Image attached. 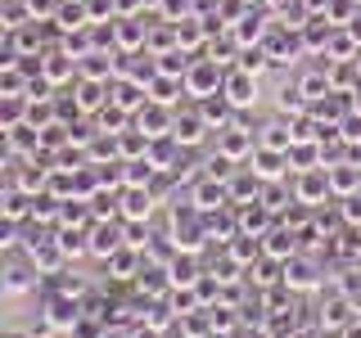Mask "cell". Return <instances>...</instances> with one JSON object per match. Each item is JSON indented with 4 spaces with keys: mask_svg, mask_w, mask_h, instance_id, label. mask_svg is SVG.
I'll return each mask as SVG.
<instances>
[{
    "mask_svg": "<svg viewBox=\"0 0 361 338\" xmlns=\"http://www.w3.org/2000/svg\"><path fill=\"white\" fill-rule=\"evenodd\" d=\"M221 95L231 99V108H235V113L253 108V104H257V77H253V73H244V68H231V73H226Z\"/></svg>",
    "mask_w": 361,
    "mask_h": 338,
    "instance_id": "obj_8",
    "label": "cell"
},
{
    "mask_svg": "<svg viewBox=\"0 0 361 338\" xmlns=\"http://www.w3.org/2000/svg\"><path fill=\"white\" fill-rule=\"evenodd\" d=\"M5 338H32L27 330H5Z\"/></svg>",
    "mask_w": 361,
    "mask_h": 338,
    "instance_id": "obj_31",
    "label": "cell"
},
{
    "mask_svg": "<svg viewBox=\"0 0 361 338\" xmlns=\"http://www.w3.org/2000/svg\"><path fill=\"white\" fill-rule=\"evenodd\" d=\"M262 330H267V338H298V311H293V307L267 311L262 315Z\"/></svg>",
    "mask_w": 361,
    "mask_h": 338,
    "instance_id": "obj_19",
    "label": "cell"
},
{
    "mask_svg": "<svg viewBox=\"0 0 361 338\" xmlns=\"http://www.w3.org/2000/svg\"><path fill=\"white\" fill-rule=\"evenodd\" d=\"M338 338H361V315H357V320H353V325H348V330H343V334H338Z\"/></svg>",
    "mask_w": 361,
    "mask_h": 338,
    "instance_id": "obj_30",
    "label": "cell"
},
{
    "mask_svg": "<svg viewBox=\"0 0 361 338\" xmlns=\"http://www.w3.org/2000/svg\"><path fill=\"white\" fill-rule=\"evenodd\" d=\"M208 131H212V122H208V113H203V108H185V113L176 108V127H172V135L185 144V149L203 144V135H208Z\"/></svg>",
    "mask_w": 361,
    "mask_h": 338,
    "instance_id": "obj_12",
    "label": "cell"
},
{
    "mask_svg": "<svg viewBox=\"0 0 361 338\" xmlns=\"http://www.w3.org/2000/svg\"><path fill=\"white\" fill-rule=\"evenodd\" d=\"M235 59H240V68H244V73H253V77H262V73H267V63H276L262 41H257V45H244V50L235 54Z\"/></svg>",
    "mask_w": 361,
    "mask_h": 338,
    "instance_id": "obj_25",
    "label": "cell"
},
{
    "mask_svg": "<svg viewBox=\"0 0 361 338\" xmlns=\"http://www.w3.org/2000/svg\"><path fill=\"white\" fill-rule=\"evenodd\" d=\"M180 149H185V144L176 140V135H158V140L149 144V163L158 167V172H180Z\"/></svg>",
    "mask_w": 361,
    "mask_h": 338,
    "instance_id": "obj_15",
    "label": "cell"
},
{
    "mask_svg": "<svg viewBox=\"0 0 361 338\" xmlns=\"http://www.w3.org/2000/svg\"><path fill=\"white\" fill-rule=\"evenodd\" d=\"M357 5H361V0H330V9H325V18H330L334 27H348V23L357 18Z\"/></svg>",
    "mask_w": 361,
    "mask_h": 338,
    "instance_id": "obj_27",
    "label": "cell"
},
{
    "mask_svg": "<svg viewBox=\"0 0 361 338\" xmlns=\"http://www.w3.org/2000/svg\"><path fill=\"white\" fill-rule=\"evenodd\" d=\"M99 338H140V330H131V325H109Z\"/></svg>",
    "mask_w": 361,
    "mask_h": 338,
    "instance_id": "obj_29",
    "label": "cell"
},
{
    "mask_svg": "<svg viewBox=\"0 0 361 338\" xmlns=\"http://www.w3.org/2000/svg\"><path fill=\"white\" fill-rule=\"evenodd\" d=\"M262 248H267V257H280V262H289L293 253H302V234H298V225H289V221L271 225V230L262 234Z\"/></svg>",
    "mask_w": 361,
    "mask_h": 338,
    "instance_id": "obj_10",
    "label": "cell"
},
{
    "mask_svg": "<svg viewBox=\"0 0 361 338\" xmlns=\"http://www.w3.org/2000/svg\"><path fill=\"white\" fill-rule=\"evenodd\" d=\"M330 172V185H334V199H348V194H361V167H357V154L343 158V163L325 167Z\"/></svg>",
    "mask_w": 361,
    "mask_h": 338,
    "instance_id": "obj_14",
    "label": "cell"
},
{
    "mask_svg": "<svg viewBox=\"0 0 361 338\" xmlns=\"http://www.w3.org/2000/svg\"><path fill=\"white\" fill-rule=\"evenodd\" d=\"M248 167H253L257 180H289L293 172H285L289 167V154L285 149H271V144H257L253 158H248Z\"/></svg>",
    "mask_w": 361,
    "mask_h": 338,
    "instance_id": "obj_9",
    "label": "cell"
},
{
    "mask_svg": "<svg viewBox=\"0 0 361 338\" xmlns=\"http://www.w3.org/2000/svg\"><path fill=\"white\" fill-rule=\"evenodd\" d=\"M343 208H338V217H343V225H353V230H361V194H348L338 199Z\"/></svg>",
    "mask_w": 361,
    "mask_h": 338,
    "instance_id": "obj_28",
    "label": "cell"
},
{
    "mask_svg": "<svg viewBox=\"0 0 361 338\" xmlns=\"http://www.w3.org/2000/svg\"><path fill=\"white\" fill-rule=\"evenodd\" d=\"M190 63H195V59H190V50H180V45H176V50H163V54H158V73H167V77H185Z\"/></svg>",
    "mask_w": 361,
    "mask_h": 338,
    "instance_id": "obj_26",
    "label": "cell"
},
{
    "mask_svg": "<svg viewBox=\"0 0 361 338\" xmlns=\"http://www.w3.org/2000/svg\"><path fill=\"white\" fill-rule=\"evenodd\" d=\"M99 266L109 270V280H122V284H127V280H135V275H140V266H145V253H140V248H131V244H122L118 253H113L109 262H99Z\"/></svg>",
    "mask_w": 361,
    "mask_h": 338,
    "instance_id": "obj_13",
    "label": "cell"
},
{
    "mask_svg": "<svg viewBox=\"0 0 361 338\" xmlns=\"http://www.w3.org/2000/svg\"><path fill=\"white\" fill-rule=\"evenodd\" d=\"M257 144H271V149H293L298 144V131H293V122H285V118H271L267 127H262V135H257Z\"/></svg>",
    "mask_w": 361,
    "mask_h": 338,
    "instance_id": "obj_18",
    "label": "cell"
},
{
    "mask_svg": "<svg viewBox=\"0 0 361 338\" xmlns=\"http://www.w3.org/2000/svg\"><path fill=\"white\" fill-rule=\"evenodd\" d=\"M32 262H37L41 275H63V270H68V253L59 248V239H45L41 248H32Z\"/></svg>",
    "mask_w": 361,
    "mask_h": 338,
    "instance_id": "obj_17",
    "label": "cell"
},
{
    "mask_svg": "<svg viewBox=\"0 0 361 338\" xmlns=\"http://www.w3.org/2000/svg\"><path fill=\"white\" fill-rule=\"evenodd\" d=\"M271 217H276V212H271L262 199H257V203H244V208H240V225H244L248 234H267V230H271Z\"/></svg>",
    "mask_w": 361,
    "mask_h": 338,
    "instance_id": "obj_23",
    "label": "cell"
},
{
    "mask_svg": "<svg viewBox=\"0 0 361 338\" xmlns=\"http://www.w3.org/2000/svg\"><path fill=\"white\" fill-rule=\"evenodd\" d=\"M285 284L289 293H316V289H325V262H321V253H293L289 262H285Z\"/></svg>",
    "mask_w": 361,
    "mask_h": 338,
    "instance_id": "obj_1",
    "label": "cell"
},
{
    "mask_svg": "<svg viewBox=\"0 0 361 338\" xmlns=\"http://www.w3.org/2000/svg\"><path fill=\"white\" fill-rule=\"evenodd\" d=\"M221 86H226V68H221L217 59H195V63H190V73H185V95L208 99V95H221Z\"/></svg>",
    "mask_w": 361,
    "mask_h": 338,
    "instance_id": "obj_2",
    "label": "cell"
},
{
    "mask_svg": "<svg viewBox=\"0 0 361 338\" xmlns=\"http://www.w3.org/2000/svg\"><path fill=\"white\" fill-rule=\"evenodd\" d=\"M122 244H127V221H122V217L90 225V257H95V262H109Z\"/></svg>",
    "mask_w": 361,
    "mask_h": 338,
    "instance_id": "obj_3",
    "label": "cell"
},
{
    "mask_svg": "<svg viewBox=\"0 0 361 338\" xmlns=\"http://www.w3.org/2000/svg\"><path fill=\"white\" fill-rule=\"evenodd\" d=\"M154 208H158V199L149 185H122L118 189V217L122 221H149Z\"/></svg>",
    "mask_w": 361,
    "mask_h": 338,
    "instance_id": "obj_4",
    "label": "cell"
},
{
    "mask_svg": "<svg viewBox=\"0 0 361 338\" xmlns=\"http://www.w3.org/2000/svg\"><path fill=\"white\" fill-rule=\"evenodd\" d=\"M235 41H240V45H257V41H267V14H253V9H244V14H240V23H235Z\"/></svg>",
    "mask_w": 361,
    "mask_h": 338,
    "instance_id": "obj_21",
    "label": "cell"
},
{
    "mask_svg": "<svg viewBox=\"0 0 361 338\" xmlns=\"http://www.w3.org/2000/svg\"><path fill=\"white\" fill-rule=\"evenodd\" d=\"M41 77L50 86H63V82H73V77H82V59H77L73 50H45L41 54Z\"/></svg>",
    "mask_w": 361,
    "mask_h": 338,
    "instance_id": "obj_7",
    "label": "cell"
},
{
    "mask_svg": "<svg viewBox=\"0 0 361 338\" xmlns=\"http://www.w3.org/2000/svg\"><path fill=\"white\" fill-rule=\"evenodd\" d=\"M167 275H172V289H195L199 280H203L199 253H176L172 262H167Z\"/></svg>",
    "mask_w": 361,
    "mask_h": 338,
    "instance_id": "obj_16",
    "label": "cell"
},
{
    "mask_svg": "<svg viewBox=\"0 0 361 338\" xmlns=\"http://www.w3.org/2000/svg\"><path fill=\"white\" fill-rule=\"evenodd\" d=\"M185 95V77H167V73H158L154 82H149V99L154 104H172L176 108V99Z\"/></svg>",
    "mask_w": 361,
    "mask_h": 338,
    "instance_id": "obj_22",
    "label": "cell"
},
{
    "mask_svg": "<svg viewBox=\"0 0 361 338\" xmlns=\"http://www.w3.org/2000/svg\"><path fill=\"white\" fill-rule=\"evenodd\" d=\"M158 180V167L149 158H131V163H122V185H154Z\"/></svg>",
    "mask_w": 361,
    "mask_h": 338,
    "instance_id": "obj_24",
    "label": "cell"
},
{
    "mask_svg": "<svg viewBox=\"0 0 361 338\" xmlns=\"http://www.w3.org/2000/svg\"><path fill=\"white\" fill-rule=\"evenodd\" d=\"M135 127H140L149 140H158V135H172V127H176V108L172 104H145L140 113H135Z\"/></svg>",
    "mask_w": 361,
    "mask_h": 338,
    "instance_id": "obj_11",
    "label": "cell"
},
{
    "mask_svg": "<svg viewBox=\"0 0 361 338\" xmlns=\"http://www.w3.org/2000/svg\"><path fill=\"white\" fill-rule=\"evenodd\" d=\"M226 253H231V257H235L240 266H253L257 257L267 253V248H262V234H248V230H240V234H235L231 244H226Z\"/></svg>",
    "mask_w": 361,
    "mask_h": 338,
    "instance_id": "obj_20",
    "label": "cell"
},
{
    "mask_svg": "<svg viewBox=\"0 0 361 338\" xmlns=\"http://www.w3.org/2000/svg\"><path fill=\"white\" fill-rule=\"evenodd\" d=\"M293 194H298V203H302V208H321V203L334 194V185H330V172H325V167L298 172V176H293Z\"/></svg>",
    "mask_w": 361,
    "mask_h": 338,
    "instance_id": "obj_5",
    "label": "cell"
},
{
    "mask_svg": "<svg viewBox=\"0 0 361 338\" xmlns=\"http://www.w3.org/2000/svg\"><path fill=\"white\" fill-rule=\"evenodd\" d=\"M257 149V140H253V131H244L240 122H231V127H217V154L221 158H231V163H248Z\"/></svg>",
    "mask_w": 361,
    "mask_h": 338,
    "instance_id": "obj_6",
    "label": "cell"
}]
</instances>
